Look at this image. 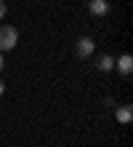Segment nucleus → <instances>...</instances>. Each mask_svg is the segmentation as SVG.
<instances>
[{
	"mask_svg": "<svg viewBox=\"0 0 133 147\" xmlns=\"http://www.w3.org/2000/svg\"><path fill=\"white\" fill-rule=\"evenodd\" d=\"M114 67V59L109 56V54H101L99 59H96V70H101V72H109Z\"/></svg>",
	"mask_w": 133,
	"mask_h": 147,
	"instance_id": "423d86ee",
	"label": "nucleus"
},
{
	"mask_svg": "<svg viewBox=\"0 0 133 147\" xmlns=\"http://www.w3.org/2000/svg\"><path fill=\"white\" fill-rule=\"evenodd\" d=\"M88 11L93 16H104V13H109V3H106V0H91V3H88Z\"/></svg>",
	"mask_w": 133,
	"mask_h": 147,
	"instance_id": "7ed1b4c3",
	"label": "nucleus"
},
{
	"mask_svg": "<svg viewBox=\"0 0 133 147\" xmlns=\"http://www.w3.org/2000/svg\"><path fill=\"white\" fill-rule=\"evenodd\" d=\"M3 91H5V83H3V80H0V96H3Z\"/></svg>",
	"mask_w": 133,
	"mask_h": 147,
	"instance_id": "6e6552de",
	"label": "nucleus"
},
{
	"mask_svg": "<svg viewBox=\"0 0 133 147\" xmlns=\"http://www.w3.org/2000/svg\"><path fill=\"white\" fill-rule=\"evenodd\" d=\"M114 118H117V123H130L133 120V107L130 105H122L114 110Z\"/></svg>",
	"mask_w": 133,
	"mask_h": 147,
	"instance_id": "20e7f679",
	"label": "nucleus"
},
{
	"mask_svg": "<svg viewBox=\"0 0 133 147\" xmlns=\"http://www.w3.org/2000/svg\"><path fill=\"white\" fill-rule=\"evenodd\" d=\"M114 64H117V70H120L122 75H130V72H133V56H130V54H122Z\"/></svg>",
	"mask_w": 133,
	"mask_h": 147,
	"instance_id": "39448f33",
	"label": "nucleus"
},
{
	"mask_svg": "<svg viewBox=\"0 0 133 147\" xmlns=\"http://www.w3.org/2000/svg\"><path fill=\"white\" fill-rule=\"evenodd\" d=\"M5 13H8V5H5V0H0V19H5Z\"/></svg>",
	"mask_w": 133,
	"mask_h": 147,
	"instance_id": "0eeeda50",
	"label": "nucleus"
},
{
	"mask_svg": "<svg viewBox=\"0 0 133 147\" xmlns=\"http://www.w3.org/2000/svg\"><path fill=\"white\" fill-rule=\"evenodd\" d=\"M93 48H96V43H93V38H88V35H83V38L75 43V54L80 59H88V56L93 54Z\"/></svg>",
	"mask_w": 133,
	"mask_h": 147,
	"instance_id": "f03ea898",
	"label": "nucleus"
},
{
	"mask_svg": "<svg viewBox=\"0 0 133 147\" xmlns=\"http://www.w3.org/2000/svg\"><path fill=\"white\" fill-rule=\"evenodd\" d=\"M16 43H19V30L11 24H3L0 27V51H11L16 48Z\"/></svg>",
	"mask_w": 133,
	"mask_h": 147,
	"instance_id": "f257e3e1",
	"label": "nucleus"
},
{
	"mask_svg": "<svg viewBox=\"0 0 133 147\" xmlns=\"http://www.w3.org/2000/svg\"><path fill=\"white\" fill-rule=\"evenodd\" d=\"M0 70H3V56H0Z\"/></svg>",
	"mask_w": 133,
	"mask_h": 147,
	"instance_id": "1a4fd4ad",
	"label": "nucleus"
}]
</instances>
